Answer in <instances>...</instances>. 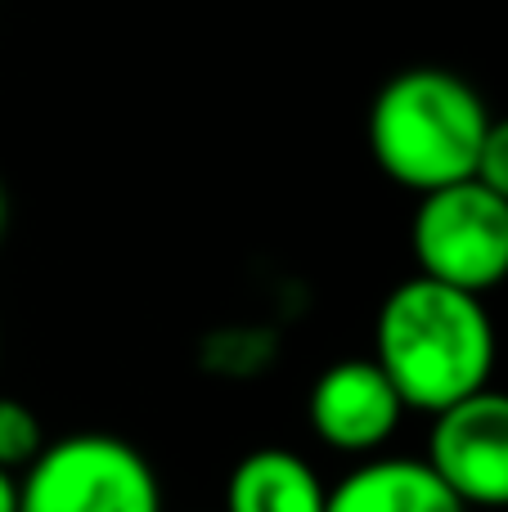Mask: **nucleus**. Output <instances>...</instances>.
I'll list each match as a JSON object with an SVG mask.
<instances>
[{
	"label": "nucleus",
	"instance_id": "0eeeda50",
	"mask_svg": "<svg viewBox=\"0 0 508 512\" xmlns=\"http://www.w3.org/2000/svg\"><path fill=\"white\" fill-rule=\"evenodd\" d=\"M329 512H473L428 459L374 454L329 486Z\"/></svg>",
	"mask_w": 508,
	"mask_h": 512
},
{
	"label": "nucleus",
	"instance_id": "f03ea898",
	"mask_svg": "<svg viewBox=\"0 0 508 512\" xmlns=\"http://www.w3.org/2000/svg\"><path fill=\"white\" fill-rule=\"evenodd\" d=\"M491 108L468 77L450 68H405L369 104V153L392 185L414 198L477 176Z\"/></svg>",
	"mask_w": 508,
	"mask_h": 512
},
{
	"label": "nucleus",
	"instance_id": "f8f14e48",
	"mask_svg": "<svg viewBox=\"0 0 508 512\" xmlns=\"http://www.w3.org/2000/svg\"><path fill=\"white\" fill-rule=\"evenodd\" d=\"M5 221H9V203H5V189H0V239H5Z\"/></svg>",
	"mask_w": 508,
	"mask_h": 512
},
{
	"label": "nucleus",
	"instance_id": "7ed1b4c3",
	"mask_svg": "<svg viewBox=\"0 0 508 512\" xmlns=\"http://www.w3.org/2000/svg\"><path fill=\"white\" fill-rule=\"evenodd\" d=\"M18 490L23 512H167L158 468L113 432L54 436Z\"/></svg>",
	"mask_w": 508,
	"mask_h": 512
},
{
	"label": "nucleus",
	"instance_id": "6e6552de",
	"mask_svg": "<svg viewBox=\"0 0 508 512\" xmlns=\"http://www.w3.org/2000/svg\"><path fill=\"white\" fill-rule=\"evenodd\" d=\"M225 512H329V486L306 454L261 445L230 468Z\"/></svg>",
	"mask_w": 508,
	"mask_h": 512
},
{
	"label": "nucleus",
	"instance_id": "20e7f679",
	"mask_svg": "<svg viewBox=\"0 0 508 512\" xmlns=\"http://www.w3.org/2000/svg\"><path fill=\"white\" fill-rule=\"evenodd\" d=\"M414 270L450 288L486 292L508 283V198L482 180L432 189L419 198L410 221Z\"/></svg>",
	"mask_w": 508,
	"mask_h": 512
},
{
	"label": "nucleus",
	"instance_id": "1a4fd4ad",
	"mask_svg": "<svg viewBox=\"0 0 508 512\" xmlns=\"http://www.w3.org/2000/svg\"><path fill=\"white\" fill-rule=\"evenodd\" d=\"M45 445H50V436H45L41 414L18 396H0V468L23 477L41 459Z\"/></svg>",
	"mask_w": 508,
	"mask_h": 512
},
{
	"label": "nucleus",
	"instance_id": "423d86ee",
	"mask_svg": "<svg viewBox=\"0 0 508 512\" xmlns=\"http://www.w3.org/2000/svg\"><path fill=\"white\" fill-rule=\"evenodd\" d=\"M423 459L468 508H508V391L486 387L437 414Z\"/></svg>",
	"mask_w": 508,
	"mask_h": 512
},
{
	"label": "nucleus",
	"instance_id": "39448f33",
	"mask_svg": "<svg viewBox=\"0 0 508 512\" xmlns=\"http://www.w3.org/2000/svg\"><path fill=\"white\" fill-rule=\"evenodd\" d=\"M405 414H410V405L374 355L333 360L306 391L311 436L324 450L347 454V459L383 454L392 436L401 432Z\"/></svg>",
	"mask_w": 508,
	"mask_h": 512
},
{
	"label": "nucleus",
	"instance_id": "9b49d317",
	"mask_svg": "<svg viewBox=\"0 0 508 512\" xmlns=\"http://www.w3.org/2000/svg\"><path fill=\"white\" fill-rule=\"evenodd\" d=\"M0 512H23V490H18V472L0 468Z\"/></svg>",
	"mask_w": 508,
	"mask_h": 512
},
{
	"label": "nucleus",
	"instance_id": "f257e3e1",
	"mask_svg": "<svg viewBox=\"0 0 508 512\" xmlns=\"http://www.w3.org/2000/svg\"><path fill=\"white\" fill-rule=\"evenodd\" d=\"M369 355L387 369L414 414L437 418L491 387L500 342L486 297L414 270L378 306Z\"/></svg>",
	"mask_w": 508,
	"mask_h": 512
},
{
	"label": "nucleus",
	"instance_id": "9d476101",
	"mask_svg": "<svg viewBox=\"0 0 508 512\" xmlns=\"http://www.w3.org/2000/svg\"><path fill=\"white\" fill-rule=\"evenodd\" d=\"M477 180L486 189H495L500 198H508V117H495L486 131L482 158H477Z\"/></svg>",
	"mask_w": 508,
	"mask_h": 512
}]
</instances>
